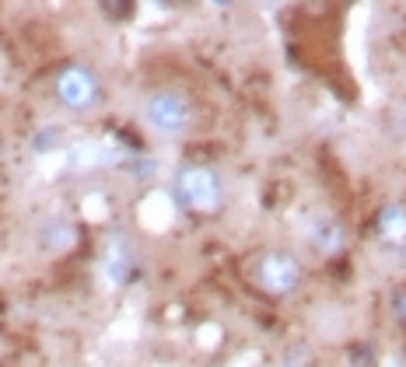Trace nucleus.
<instances>
[{
    "mask_svg": "<svg viewBox=\"0 0 406 367\" xmlns=\"http://www.w3.org/2000/svg\"><path fill=\"white\" fill-rule=\"evenodd\" d=\"M147 119L161 133H183L193 126V101L183 92H154L147 98Z\"/></svg>",
    "mask_w": 406,
    "mask_h": 367,
    "instance_id": "1",
    "label": "nucleus"
},
{
    "mask_svg": "<svg viewBox=\"0 0 406 367\" xmlns=\"http://www.w3.org/2000/svg\"><path fill=\"white\" fill-rule=\"evenodd\" d=\"M179 196L193 206V210H217V203H221V185H217V175L207 168V165H186V168H179Z\"/></svg>",
    "mask_w": 406,
    "mask_h": 367,
    "instance_id": "2",
    "label": "nucleus"
},
{
    "mask_svg": "<svg viewBox=\"0 0 406 367\" xmlns=\"http://www.w3.org/2000/svg\"><path fill=\"white\" fill-rule=\"evenodd\" d=\"M56 94H60V101H63L67 108L85 112V108H92V105L99 101V77H95L88 67H78V63H74V67L60 70Z\"/></svg>",
    "mask_w": 406,
    "mask_h": 367,
    "instance_id": "3",
    "label": "nucleus"
},
{
    "mask_svg": "<svg viewBox=\"0 0 406 367\" xmlns=\"http://www.w3.org/2000/svg\"><path fill=\"white\" fill-rule=\"evenodd\" d=\"M298 263L291 256H266L259 263V283L266 290H291L298 283Z\"/></svg>",
    "mask_w": 406,
    "mask_h": 367,
    "instance_id": "4",
    "label": "nucleus"
}]
</instances>
